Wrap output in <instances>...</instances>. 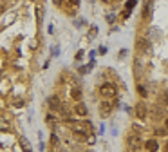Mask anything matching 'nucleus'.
<instances>
[{
	"label": "nucleus",
	"instance_id": "obj_9",
	"mask_svg": "<svg viewBox=\"0 0 168 152\" xmlns=\"http://www.w3.org/2000/svg\"><path fill=\"white\" fill-rule=\"evenodd\" d=\"M110 111H112L110 103H101V116H103V118H107V116L110 114Z\"/></svg>",
	"mask_w": 168,
	"mask_h": 152
},
{
	"label": "nucleus",
	"instance_id": "obj_19",
	"mask_svg": "<svg viewBox=\"0 0 168 152\" xmlns=\"http://www.w3.org/2000/svg\"><path fill=\"white\" fill-rule=\"evenodd\" d=\"M127 56V51L125 49H121V53H119V58H125Z\"/></svg>",
	"mask_w": 168,
	"mask_h": 152
},
{
	"label": "nucleus",
	"instance_id": "obj_3",
	"mask_svg": "<svg viewBox=\"0 0 168 152\" xmlns=\"http://www.w3.org/2000/svg\"><path fill=\"white\" fill-rule=\"evenodd\" d=\"M136 46L139 47V51H141V53H148V49H150V46H148V42H147L145 38H139V40L136 42Z\"/></svg>",
	"mask_w": 168,
	"mask_h": 152
},
{
	"label": "nucleus",
	"instance_id": "obj_22",
	"mask_svg": "<svg viewBox=\"0 0 168 152\" xmlns=\"http://www.w3.org/2000/svg\"><path fill=\"white\" fill-rule=\"evenodd\" d=\"M164 125H166V129H168V120H166V123H164Z\"/></svg>",
	"mask_w": 168,
	"mask_h": 152
},
{
	"label": "nucleus",
	"instance_id": "obj_14",
	"mask_svg": "<svg viewBox=\"0 0 168 152\" xmlns=\"http://www.w3.org/2000/svg\"><path fill=\"white\" fill-rule=\"evenodd\" d=\"M73 98H74L76 101H81V91H80V89H74V91H73Z\"/></svg>",
	"mask_w": 168,
	"mask_h": 152
},
{
	"label": "nucleus",
	"instance_id": "obj_2",
	"mask_svg": "<svg viewBox=\"0 0 168 152\" xmlns=\"http://www.w3.org/2000/svg\"><path fill=\"white\" fill-rule=\"evenodd\" d=\"M145 148H147L148 152H157V150H159V143H157V140H156V138L148 140V141L145 143Z\"/></svg>",
	"mask_w": 168,
	"mask_h": 152
},
{
	"label": "nucleus",
	"instance_id": "obj_6",
	"mask_svg": "<svg viewBox=\"0 0 168 152\" xmlns=\"http://www.w3.org/2000/svg\"><path fill=\"white\" fill-rule=\"evenodd\" d=\"M136 112H137V116H139L141 120H145V118H147V105H145V103H139V105L136 107Z\"/></svg>",
	"mask_w": 168,
	"mask_h": 152
},
{
	"label": "nucleus",
	"instance_id": "obj_1",
	"mask_svg": "<svg viewBox=\"0 0 168 152\" xmlns=\"http://www.w3.org/2000/svg\"><path fill=\"white\" fill-rule=\"evenodd\" d=\"M100 94H101L103 98H114V96H116V87H114L112 83H103V85L100 87Z\"/></svg>",
	"mask_w": 168,
	"mask_h": 152
},
{
	"label": "nucleus",
	"instance_id": "obj_11",
	"mask_svg": "<svg viewBox=\"0 0 168 152\" xmlns=\"http://www.w3.org/2000/svg\"><path fill=\"white\" fill-rule=\"evenodd\" d=\"M45 121H47V125H49L51 129H54V127H56V118H54L53 114H47V118H45Z\"/></svg>",
	"mask_w": 168,
	"mask_h": 152
},
{
	"label": "nucleus",
	"instance_id": "obj_5",
	"mask_svg": "<svg viewBox=\"0 0 168 152\" xmlns=\"http://www.w3.org/2000/svg\"><path fill=\"white\" fill-rule=\"evenodd\" d=\"M49 105H51L53 111H62V103H60L58 96H51V98H49Z\"/></svg>",
	"mask_w": 168,
	"mask_h": 152
},
{
	"label": "nucleus",
	"instance_id": "obj_10",
	"mask_svg": "<svg viewBox=\"0 0 168 152\" xmlns=\"http://www.w3.org/2000/svg\"><path fill=\"white\" fill-rule=\"evenodd\" d=\"M20 145H22V148H23V150H26V152H33V148H31V145H29V141H27L26 138H23V136L20 138Z\"/></svg>",
	"mask_w": 168,
	"mask_h": 152
},
{
	"label": "nucleus",
	"instance_id": "obj_8",
	"mask_svg": "<svg viewBox=\"0 0 168 152\" xmlns=\"http://www.w3.org/2000/svg\"><path fill=\"white\" fill-rule=\"evenodd\" d=\"M36 24L38 26H42L43 24V7H36Z\"/></svg>",
	"mask_w": 168,
	"mask_h": 152
},
{
	"label": "nucleus",
	"instance_id": "obj_15",
	"mask_svg": "<svg viewBox=\"0 0 168 152\" xmlns=\"http://www.w3.org/2000/svg\"><path fill=\"white\" fill-rule=\"evenodd\" d=\"M137 4V0H128V2L125 4V7H127V11H132V7Z\"/></svg>",
	"mask_w": 168,
	"mask_h": 152
},
{
	"label": "nucleus",
	"instance_id": "obj_16",
	"mask_svg": "<svg viewBox=\"0 0 168 152\" xmlns=\"http://www.w3.org/2000/svg\"><path fill=\"white\" fill-rule=\"evenodd\" d=\"M137 91H139V94H141L143 98L147 96V89H145V87H143V85H137Z\"/></svg>",
	"mask_w": 168,
	"mask_h": 152
},
{
	"label": "nucleus",
	"instance_id": "obj_17",
	"mask_svg": "<svg viewBox=\"0 0 168 152\" xmlns=\"http://www.w3.org/2000/svg\"><path fill=\"white\" fill-rule=\"evenodd\" d=\"M69 4L73 6V7H78L80 6V0H69Z\"/></svg>",
	"mask_w": 168,
	"mask_h": 152
},
{
	"label": "nucleus",
	"instance_id": "obj_21",
	"mask_svg": "<svg viewBox=\"0 0 168 152\" xmlns=\"http://www.w3.org/2000/svg\"><path fill=\"white\" fill-rule=\"evenodd\" d=\"M164 101H166V105H168V94H166V96H164Z\"/></svg>",
	"mask_w": 168,
	"mask_h": 152
},
{
	"label": "nucleus",
	"instance_id": "obj_12",
	"mask_svg": "<svg viewBox=\"0 0 168 152\" xmlns=\"http://www.w3.org/2000/svg\"><path fill=\"white\" fill-rule=\"evenodd\" d=\"M150 4H152V0H145V7H143V16H148V13H150Z\"/></svg>",
	"mask_w": 168,
	"mask_h": 152
},
{
	"label": "nucleus",
	"instance_id": "obj_13",
	"mask_svg": "<svg viewBox=\"0 0 168 152\" xmlns=\"http://www.w3.org/2000/svg\"><path fill=\"white\" fill-rule=\"evenodd\" d=\"M51 145L56 148V147H60V140H58V136L56 134H51Z\"/></svg>",
	"mask_w": 168,
	"mask_h": 152
},
{
	"label": "nucleus",
	"instance_id": "obj_20",
	"mask_svg": "<svg viewBox=\"0 0 168 152\" xmlns=\"http://www.w3.org/2000/svg\"><path fill=\"white\" fill-rule=\"evenodd\" d=\"M53 2H54V6H58V7L62 6V0H53Z\"/></svg>",
	"mask_w": 168,
	"mask_h": 152
},
{
	"label": "nucleus",
	"instance_id": "obj_7",
	"mask_svg": "<svg viewBox=\"0 0 168 152\" xmlns=\"http://www.w3.org/2000/svg\"><path fill=\"white\" fill-rule=\"evenodd\" d=\"M74 112H76L78 116H87V114H89V111H87V107H85V105H83L81 101H80V103H78V105L74 107Z\"/></svg>",
	"mask_w": 168,
	"mask_h": 152
},
{
	"label": "nucleus",
	"instance_id": "obj_4",
	"mask_svg": "<svg viewBox=\"0 0 168 152\" xmlns=\"http://www.w3.org/2000/svg\"><path fill=\"white\" fill-rule=\"evenodd\" d=\"M127 143H128V147H130L134 152H137V147H139V138H136V136H128V138H127Z\"/></svg>",
	"mask_w": 168,
	"mask_h": 152
},
{
	"label": "nucleus",
	"instance_id": "obj_18",
	"mask_svg": "<svg viewBox=\"0 0 168 152\" xmlns=\"http://www.w3.org/2000/svg\"><path fill=\"white\" fill-rule=\"evenodd\" d=\"M114 18H116L114 15H109V16H107V22H109V24H112V22H114Z\"/></svg>",
	"mask_w": 168,
	"mask_h": 152
}]
</instances>
